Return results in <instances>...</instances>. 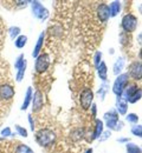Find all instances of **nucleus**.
I'll use <instances>...</instances> for the list:
<instances>
[{"instance_id": "1", "label": "nucleus", "mask_w": 142, "mask_h": 153, "mask_svg": "<svg viewBox=\"0 0 142 153\" xmlns=\"http://www.w3.org/2000/svg\"><path fill=\"white\" fill-rule=\"evenodd\" d=\"M36 141L41 147H50L56 143L57 135L50 128H41L36 133Z\"/></svg>"}, {"instance_id": "2", "label": "nucleus", "mask_w": 142, "mask_h": 153, "mask_svg": "<svg viewBox=\"0 0 142 153\" xmlns=\"http://www.w3.org/2000/svg\"><path fill=\"white\" fill-rule=\"evenodd\" d=\"M30 4H31L32 14L36 19L41 20V21H45L49 18V11L41 1H31Z\"/></svg>"}, {"instance_id": "3", "label": "nucleus", "mask_w": 142, "mask_h": 153, "mask_svg": "<svg viewBox=\"0 0 142 153\" xmlns=\"http://www.w3.org/2000/svg\"><path fill=\"white\" fill-rule=\"evenodd\" d=\"M128 80H129V76L127 73H122L116 76V79L113 84V93L116 96V98L122 97V93H123L125 86L128 85Z\"/></svg>"}, {"instance_id": "4", "label": "nucleus", "mask_w": 142, "mask_h": 153, "mask_svg": "<svg viewBox=\"0 0 142 153\" xmlns=\"http://www.w3.org/2000/svg\"><path fill=\"white\" fill-rule=\"evenodd\" d=\"M121 26L124 32H127V33H133V32H135V30H136V27H137V18H136L134 14L128 13V14L123 16L122 21H121Z\"/></svg>"}, {"instance_id": "5", "label": "nucleus", "mask_w": 142, "mask_h": 153, "mask_svg": "<svg viewBox=\"0 0 142 153\" xmlns=\"http://www.w3.org/2000/svg\"><path fill=\"white\" fill-rule=\"evenodd\" d=\"M50 64H51L50 56L47 53H41L38 57L36 58V61H35V71L37 73H44L50 67Z\"/></svg>"}, {"instance_id": "6", "label": "nucleus", "mask_w": 142, "mask_h": 153, "mask_svg": "<svg viewBox=\"0 0 142 153\" xmlns=\"http://www.w3.org/2000/svg\"><path fill=\"white\" fill-rule=\"evenodd\" d=\"M26 67H27V61L24 57V54L21 53L18 57L16 58L14 61V68L17 70V74H16V80L18 82L23 81L24 76H25V72H26Z\"/></svg>"}, {"instance_id": "7", "label": "nucleus", "mask_w": 142, "mask_h": 153, "mask_svg": "<svg viewBox=\"0 0 142 153\" xmlns=\"http://www.w3.org/2000/svg\"><path fill=\"white\" fill-rule=\"evenodd\" d=\"M103 119L105 121V126L108 127V130L116 131L117 124L120 121V117H119V113L116 112V110H110L109 112H105L103 115Z\"/></svg>"}, {"instance_id": "8", "label": "nucleus", "mask_w": 142, "mask_h": 153, "mask_svg": "<svg viewBox=\"0 0 142 153\" xmlns=\"http://www.w3.org/2000/svg\"><path fill=\"white\" fill-rule=\"evenodd\" d=\"M94 92L91 88H84L80 96V102L83 110H90L91 105L94 104Z\"/></svg>"}, {"instance_id": "9", "label": "nucleus", "mask_w": 142, "mask_h": 153, "mask_svg": "<svg viewBox=\"0 0 142 153\" xmlns=\"http://www.w3.org/2000/svg\"><path fill=\"white\" fill-rule=\"evenodd\" d=\"M128 76L133 78L134 80H141L142 79V61L136 60L133 61L128 67Z\"/></svg>"}, {"instance_id": "10", "label": "nucleus", "mask_w": 142, "mask_h": 153, "mask_svg": "<svg viewBox=\"0 0 142 153\" xmlns=\"http://www.w3.org/2000/svg\"><path fill=\"white\" fill-rule=\"evenodd\" d=\"M32 112H39L44 105V96L41 91H36L32 97Z\"/></svg>"}, {"instance_id": "11", "label": "nucleus", "mask_w": 142, "mask_h": 153, "mask_svg": "<svg viewBox=\"0 0 142 153\" xmlns=\"http://www.w3.org/2000/svg\"><path fill=\"white\" fill-rule=\"evenodd\" d=\"M16 94L14 88L8 84L0 85V99L1 100H11Z\"/></svg>"}, {"instance_id": "12", "label": "nucleus", "mask_w": 142, "mask_h": 153, "mask_svg": "<svg viewBox=\"0 0 142 153\" xmlns=\"http://www.w3.org/2000/svg\"><path fill=\"white\" fill-rule=\"evenodd\" d=\"M139 90H140V87H139L135 82H131V84L128 82V85L125 86V88H124V91H123V93H122V98L128 102Z\"/></svg>"}, {"instance_id": "13", "label": "nucleus", "mask_w": 142, "mask_h": 153, "mask_svg": "<svg viewBox=\"0 0 142 153\" xmlns=\"http://www.w3.org/2000/svg\"><path fill=\"white\" fill-rule=\"evenodd\" d=\"M97 16H98V19L101 20L102 22H107L110 17V10H109V5L102 2L98 5L97 7Z\"/></svg>"}, {"instance_id": "14", "label": "nucleus", "mask_w": 142, "mask_h": 153, "mask_svg": "<svg viewBox=\"0 0 142 153\" xmlns=\"http://www.w3.org/2000/svg\"><path fill=\"white\" fill-rule=\"evenodd\" d=\"M44 40H45V32H41V34H39V37H38V39H37L35 48L32 51V57L35 58V59L41 54V50H43V45H44Z\"/></svg>"}, {"instance_id": "15", "label": "nucleus", "mask_w": 142, "mask_h": 153, "mask_svg": "<svg viewBox=\"0 0 142 153\" xmlns=\"http://www.w3.org/2000/svg\"><path fill=\"white\" fill-rule=\"evenodd\" d=\"M116 112L119 114L124 115L127 114V111H128V102L122 98V97H117L116 98Z\"/></svg>"}, {"instance_id": "16", "label": "nucleus", "mask_w": 142, "mask_h": 153, "mask_svg": "<svg viewBox=\"0 0 142 153\" xmlns=\"http://www.w3.org/2000/svg\"><path fill=\"white\" fill-rule=\"evenodd\" d=\"M124 65H125V60H124V58L119 57L116 60H115L114 65H113V73H114L116 76L122 74V71H123V68H124Z\"/></svg>"}, {"instance_id": "17", "label": "nucleus", "mask_w": 142, "mask_h": 153, "mask_svg": "<svg viewBox=\"0 0 142 153\" xmlns=\"http://www.w3.org/2000/svg\"><path fill=\"white\" fill-rule=\"evenodd\" d=\"M32 97H33L32 87H27L25 97H24V101H23V104H21V107H20L21 111H26V110L29 108V106L31 105V101H32Z\"/></svg>"}, {"instance_id": "18", "label": "nucleus", "mask_w": 142, "mask_h": 153, "mask_svg": "<svg viewBox=\"0 0 142 153\" xmlns=\"http://www.w3.org/2000/svg\"><path fill=\"white\" fill-rule=\"evenodd\" d=\"M104 124L100 119H95V126H94V133H92V139H98L103 133Z\"/></svg>"}, {"instance_id": "19", "label": "nucleus", "mask_w": 142, "mask_h": 153, "mask_svg": "<svg viewBox=\"0 0 142 153\" xmlns=\"http://www.w3.org/2000/svg\"><path fill=\"white\" fill-rule=\"evenodd\" d=\"M97 70V73H98V76L102 81H107L108 80V68H107V64L104 61H102L100 64V66L96 68Z\"/></svg>"}, {"instance_id": "20", "label": "nucleus", "mask_w": 142, "mask_h": 153, "mask_svg": "<svg viewBox=\"0 0 142 153\" xmlns=\"http://www.w3.org/2000/svg\"><path fill=\"white\" fill-rule=\"evenodd\" d=\"M109 88H110L109 84H108L107 81H103L102 85L100 86V88H98V91H97V96H98V98H100L101 101H104L107 93L109 92Z\"/></svg>"}, {"instance_id": "21", "label": "nucleus", "mask_w": 142, "mask_h": 153, "mask_svg": "<svg viewBox=\"0 0 142 153\" xmlns=\"http://www.w3.org/2000/svg\"><path fill=\"white\" fill-rule=\"evenodd\" d=\"M109 10H110V17L111 18L116 17L121 11V2L120 1H113L109 5Z\"/></svg>"}, {"instance_id": "22", "label": "nucleus", "mask_w": 142, "mask_h": 153, "mask_svg": "<svg viewBox=\"0 0 142 153\" xmlns=\"http://www.w3.org/2000/svg\"><path fill=\"white\" fill-rule=\"evenodd\" d=\"M125 151L127 153H142V149L140 146H137L134 143H127L125 144Z\"/></svg>"}, {"instance_id": "23", "label": "nucleus", "mask_w": 142, "mask_h": 153, "mask_svg": "<svg viewBox=\"0 0 142 153\" xmlns=\"http://www.w3.org/2000/svg\"><path fill=\"white\" fill-rule=\"evenodd\" d=\"M26 44H27V37L26 36H24V34H20L18 38L14 40V46L17 47V48H24L25 46H26Z\"/></svg>"}, {"instance_id": "24", "label": "nucleus", "mask_w": 142, "mask_h": 153, "mask_svg": "<svg viewBox=\"0 0 142 153\" xmlns=\"http://www.w3.org/2000/svg\"><path fill=\"white\" fill-rule=\"evenodd\" d=\"M20 27H18V26H11L8 28V36H10V38L12 39V40H16V39L18 38L20 36Z\"/></svg>"}, {"instance_id": "25", "label": "nucleus", "mask_w": 142, "mask_h": 153, "mask_svg": "<svg viewBox=\"0 0 142 153\" xmlns=\"http://www.w3.org/2000/svg\"><path fill=\"white\" fill-rule=\"evenodd\" d=\"M14 153H35V151L26 144H19L16 150H14Z\"/></svg>"}, {"instance_id": "26", "label": "nucleus", "mask_w": 142, "mask_h": 153, "mask_svg": "<svg viewBox=\"0 0 142 153\" xmlns=\"http://www.w3.org/2000/svg\"><path fill=\"white\" fill-rule=\"evenodd\" d=\"M14 128H16V132L18 135H20V137H24V138H27L29 137V132H27V130L25 128V127H23L20 125H14Z\"/></svg>"}, {"instance_id": "27", "label": "nucleus", "mask_w": 142, "mask_h": 153, "mask_svg": "<svg viewBox=\"0 0 142 153\" xmlns=\"http://www.w3.org/2000/svg\"><path fill=\"white\" fill-rule=\"evenodd\" d=\"M130 132L133 135H135L137 138H142V125H134L130 128Z\"/></svg>"}, {"instance_id": "28", "label": "nucleus", "mask_w": 142, "mask_h": 153, "mask_svg": "<svg viewBox=\"0 0 142 153\" xmlns=\"http://www.w3.org/2000/svg\"><path fill=\"white\" fill-rule=\"evenodd\" d=\"M125 120L128 121V123H130V124H137V121H139V115L135 114V113H128V114L125 115Z\"/></svg>"}, {"instance_id": "29", "label": "nucleus", "mask_w": 142, "mask_h": 153, "mask_svg": "<svg viewBox=\"0 0 142 153\" xmlns=\"http://www.w3.org/2000/svg\"><path fill=\"white\" fill-rule=\"evenodd\" d=\"M101 62H102V52L101 51H97L95 53V56H94V65H95V67L97 68Z\"/></svg>"}, {"instance_id": "30", "label": "nucleus", "mask_w": 142, "mask_h": 153, "mask_svg": "<svg viewBox=\"0 0 142 153\" xmlns=\"http://www.w3.org/2000/svg\"><path fill=\"white\" fill-rule=\"evenodd\" d=\"M71 138L74 139V140H80L83 138V130L82 128H77V130H75L72 133H71Z\"/></svg>"}, {"instance_id": "31", "label": "nucleus", "mask_w": 142, "mask_h": 153, "mask_svg": "<svg viewBox=\"0 0 142 153\" xmlns=\"http://www.w3.org/2000/svg\"><path fill=\"white\" fill-rule=\"evenodd\" d=\"M141 98H142V90L140 88V90H139V91H137V92H136V93L133 96V98H131V99H130L128 102H129V104H135V102H137V101H139Z\"/></svg>"}, {"instance_id": "32", "label": "nucleus", "mask_w": 142, "mask_h": 153, "mask_svg": "<svg viewBox=\"0 0 142 153\" xmlns=\"http://www.w3.org/2000/svg\"><path fill=\"white\" fill-rule=\"evenodd\" d=\"M0 134H1V137L2 138H7V137H12V130H11V127H5V128H2L1 130V132H0Z\"/></svg>"}, {"instance_id": "33", "label": "nucleus", "mask_w": 142, "mask_h": 153, "mask_svg": "<svg viewBox=\"0 0 142 153\" xmlns=\"http://www.w3.org/2000/svg\"><path fill=\"white\" fill-rule=\"evenodd\" d=\"M110 135H111V133H110V131H109V130H108V131H105V132L103 131L102 135L98 138V140H100V141H104V140H107L108 138H110Z\"/></svg>"}, {"instance_id": "34", "label": "nucleus", "mask_w": 142, "mask_h": 153, "mask_svg": "<svg viewBox=\"0 0 142 153\" xmlns=\"http://www.w3.org/2000/svg\"><path fill=\"white\" fill-rule=\"evenodd\" d=\"M27 120H29V124H30V128H31V131H35V128H36V126H35V120H33V117L31 114L27 115Z\"/></svg>"}, {"instance_id": "35", "label": "nucleus", "mask_w": 142, "mask_h": 153, "mask_svg": "<svg viewBox=\"0 0 142 153\" xmlns=\"http://www.w3.org/2000/svg\"><path fill=\"white\" fill-rule=\"evenodd\" d=\"M90 110H91L92 117L95 118V117H96V114H97V105H96V104H92V105H91V107H90Z\"/></svg>"}, {"instance_id": "36", "label": "nucleus", "mask_w": 142, "mask_h": 153, "mask_svg": "<svg viewBox=\"0 0 142 153\" xmlns=\"http://www.w3.org/2000/svg\"><path fill=\"white\" fill-rule=\"evenodd\" d=\"M117 141H119V143H122V144H127V143L130 141V139H129V138H119Z\"/></svg>"}, {"instance_id": "37", "label": "nucleus", "mask_w": 142, "mask_h": 153, "mask_svg": "<svg viewBox=\"0 0 142 153\" xmlns=\"http://www.w3.org/2000/svg\"><path fill=\"white\" fill-rule=\"evenodd\" d=\"M137 40H139V42H140V44L142 45V32L140 33V34H139V36H137Z\"/></svg>"}, {"instance_id": "38", "label": "nucleus", "mask_w": 142, "mask_h": 153, "mask_svg": "<svg viewBox=\"0 0 142 153\" xmlns=\"http://www.w3.org/2000/svg\"><path fill=\"white\" fill-rule=\"evenodd\" d=\"M139 12H140V13L142 14V2H141V5L139 6Z\"/></svg>"}, {"instance_id": "39", "label": "nucleus", "mask_w": 142, "mask_h": 153, "mask_svg": "<svg viewBox=\"0 0 142 153\" xmlns=\"http://www.w3.org/2000/svg\"><path fill=\"white\" fill-rule=\"evenodd\" d=\"M92 152H94V151H92V149H89L85 153H92Z\"/></svg>"}, {"instance_id": "40", "label": "nucleus", "mask_w": 142, "mask_h": 153, "mask_svg": "<svg viewBox=\"0 0 142 153\" xmlns=\"http://www.w3.org/2000/svg\"><path fill=\"white\" fill-rule=\"evenodd\" d=\"M110 54H114V48H110Z\"/></svg>"}, {"instance_id": "41", "label": "nucleus", "mask_w": 142, "mask_h": 153, "mask_svg": "<svg viewBox=\"0 0 142 153\" xmlns=\"http://www.w3.org/2000/svg\"><path fill=\"white\" fill-rule=\"evenodd\" d=\"M140 59H141V60H142V50H141V51H140Z\"/></svg>"}]
</instances>
